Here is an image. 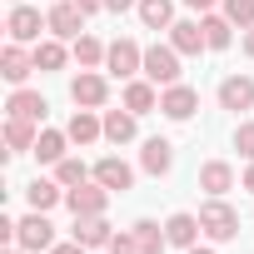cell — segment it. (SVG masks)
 <instances>
[{"label": "cell", "mask_w": 254, "mask_h": 254, "mask_svg": "<svg viewBox=\"0 0 254 254\" xmlns=\"http://www.w3.org/2000/svg\"><path fill=\"white\" fill-rule=\"evenodd\" d=\"M65 145H70V135H65V130H40V140H35V150H30V155H35L40 165H60V160H65Z\"/></svg>", "instance_id": "24"}, {"label": "cell", "mask_w": 254, "mask_h": 254, "mask_svg": "<svg viewBox=\"0 0 254 254\" xmlns=\"http://www.w3.org/2000/svg\"><path fill=\"white\" fill-rule=\"evenodd\" d=\"M105 254H140V239H135V229H130V234H115Z\"/></svg>", "instance_id": "33"}, {"label": "cell", "mask_w": 254, "mask_h": 254, "mask_svg": "<svg viewBox=\"0 0 254 254\" xmlns=\"http://www.w3.org/2000/svg\"><path fill=\"white\" fill-rule=\"evenodd\" d=\"M70 239H80L85 249H110V219L105 214H75V229H70Z\"/></svg>", "instance_id": "11"}, {"label": "cell", "mask_w": 254, "mask_h": 254, "mask_svg": "<svg viewBox=\"0 0 254 254\" xmlns=\"http://www.w3.org/2000/svg\"><path fill=\"white\" fill-rule=\"evenodd\" d=\"M95 180H100V185H105L110 194H125V190H130V185H135V170H130V165H125L120 155H105V160L95 165Z\"/></svg>", "instance_id": "14"}, {"label": "cell", "mask_w": 254, "mask_h": 254, "mask_svg": "<svg viewBox=\"0 0 254 254\" xmlns=\"http://www.w3.org/2000/svg\"><path fill=\"white\" fill-rule=\"evenodd\" d=\"M60 199H65V185H60V180H30V185H25V204L40 209V214L55 209Z\"/></svg>", "instance_id": "22"}, {"label": "cell", "mask_w": 254, "mask_h": 254, "mask_svg": "<svg viewBox=\"0 0 254 254\" xmlns=\"http://www.w3.org/2000/svg\"><path fill=\"white\" fill-rule=\"evenodd\" d=\"M219 5H224V15H229L234 30H249L254 25V0H219Z\"/></svg>", "instance_id": "31"}, {"label": "cell", "mask_w": 254, "mask_h": 254, "mask_svg": "<svg viewBox=\"0 0 254 254\" xmlns=\"http://www.w3.org/2000/svg\"><path fill=\"white\" fill-rule=\"evenodd\" d=\"M65 135H70L75 145H95V140L105 135V120H100L95 110H75V115H70V125H65Z\"/></svg>", "instance_id": "19"}, {"label": "cell", "mask_w": 254, "mask_h": 254, "mask_svg": "<svg viewBox=\"0 0 254 254\" xmlns=\"http://www.w3.org/2000/svg\"><path fill=\"white\" fill-rule=\"evenodd\" d=\"M185 5H190V10H204V15H209V10L219 5V0H185Z\"/></svg>", "instance_id": "36"}, {"label": "cell", "mask_w": 254, "mask_h": 254, "mask_svg": "<svg viewBox=\"0 0 254 254\" xmlns=\"http://www.w3.org/2000/svg\"><path fill=\"white\" fill-rule=\"evenodd\" d=\"M55 180H60L65 190H75V185H85V180H95V170H85V160H70V155H65V160L55 165Z\"/></svg>", "instance_id": "30"}, {"label": "cell", "mask_w": 254, "mask_h": 254, "mask_svg": "<svg viewBox=\"0 0 254 254\" xmlns=\"http://www.w3.org/2000/svg\"><path fill=\"white\" fill-rule=\"evenodd\" d=\"M75 5H80L85 15H95V10H105V0H75Z\"/></svg>", "instance_id": "37"}, {"label": "cell", "mask_w": 254, "mask_h": 254, "mask_svg": "<svg viewBox=\"0 0 254 254\" xmlns=\"http://www.w3.org/2000/svg\"><path fill=\"white\" fill-rule=\"evenodd\" d=\"M10 5H20V0H10Z\"/></svg>", "instance_id": "42"}, {"label": "cell", "mask_w": 254, "mask_h": 254, "mask_svg": "<svg viewBox=\"0 0 254 254\" xmlns=\"http://www.w3.org/2000/svg\"><path fill=\"white\" fill-rule=\"evenodd\" d=\"M35 140H40V130H35V120H5V155H25V150H35Z\"/></svg>", "instance_id": "21"}, {"label": "cell", "mask_w": 254, "mask_h": 254, "mask_svg": "<svg viewBox=\"0 0 254 254\" xmlns=\"http://www.w3.org/2000/svg\"><path fill=\"white\" fill-rule=\"evenodd\" d=\"M30 70H35V55H25V45H5V50H0V75H5L10 85H25L30 80Z\"/></svg>", "instance_id": "16"}, {"label": "cell", "mask_w": 254, "mask_h": 254, "mask_svg": "<svg viewBox=\"0 0 254 254\" xmlns=\"http://www.w3.org/2000/svg\"><path fill=\"white\" fill-rule=\"evenodd\" d=\"M15 244H20L25 254H50V249H55V224H50L40 209H30V214L15 224Z\"/></svg>", "instance_id": "2"}, {"label": "cell", "mask_w": 254, "mask_h": 254, "mask_svg": "<svg viewBox=\"0 0 254 254\" xmlns=\"http://www.w3.org/2000/svg\"><path fill=\"white\" fill-rule=\"evenodd\" d=\"M199 25H204V40H209V50H229V40H234V25H229V15H214V10H209Z\"/></svg>", "instance_id": "27"}, {"label": "cell", "mask_w": 254, "mask_h": 254, "mask_svg": "<svg viewBox=\"0 0 254 254\" xmlns=\"http://www.w3.org/2000/svg\"><path fill=\"white\" fill-rule=\"evenodd\" d=\"M170 45H175L180 55H199V50H209L199 20H175V25H170Z\"/></svg>", "instance_id": "17"}, {"label": "cell", "mask_w": 254, "mask_h": 254, "mask_svg": "<svg viewBox=\"0 0 254 254\" xmlns=\"http://www.w3.org/2000/svg\"><path fill=\"white\" fill-rule=\"evenodd\" d=\"M125 110H135V115L160 110V90H155V80H125Z\"/></svg>", "instance_id": "20"}, {"label": "cell", "mask_w": 254, "mask_h": 254, "mask_svg": "<svg viewBox=\"0 0 254 254\" xmlns=\"http://www.w3.org/2000/svg\"><path fill=\"white\" fill-rule=\"evenodd\" d=\"M219 110H254V75H224L219 80Z\"/></svg>", "instance_id": "10"}, {"label": "cell", "mask_w": 254, "mask_h": 254, "mask_svg": "<svg viewBox=\"0 0 254 254\" xmlns=\"http://www.w3.org/2000/svg\"><path fill=\"white\" fill-rule=\"evenodd\" d=\"M105 70H110L115 80H135V75L145 70V50H140L135 40H125V35H120V40L105 50Z\"/></svg>", "instance_id": "4"}, {"label": "cell", "mask_w": 254, "mask_h": 254, "mask_svg": "<svg viewBox=\"0 0 254 254\" xmlns=\"http://www.w3.org/2000/svg\"><path fill=\"white\" fill-rule=\"evenodd\" d=\"M199 110V90H190V85H165L160 90V115L165 120H190Z\"/></svg>", "instance_id": "9"}, {"label": "cell", "mask_w": 254, "mask_h": 254, "mask_svg": "<svg viewBox=\"0 0 254 254\" xmlns=\"http://www.w3.org/2000/svg\"><path fill=\"white\" fill-rule=\"evenodd\" d=\"M135 120H140L135 110H105V140H110V145H125V140H135V130H140Z\"/></svg>", "instance_id": "23"}, {"label": "cell", "mask_w": 254, "mask_h": 254, "mask_svg": "<svg viewBox=\"0 0 254 254\" xmlns=\"http://www.w3.org/2000/svg\"><path fill=\"white\" fill-rule=\"evenodd\" d=\"M185 254H214V249H199V244H194V249H185Z\"/></svg>", "instance_id": "40"}, {"label": "cell", "mask_w": 254, "mask_h": 254, "mask_svg": "<svg viewBox=\"0 0 254 254\" xmlns=\"http://www.w3.org/2000/svg\"><path fill=\"white\" fill-rule=\"evenodd\" d=\"M135 239H140V254H160L170 244L165 224H155V219H135Z\"/></svg>", "instance_id": "29"}, {"label": "cell", "mask_w": 254, "mask_h": 254, "mask_svg": "<svg viewBox=\"0 0 254 254\" xmlns=\"http://www.w3.org/2000/svg\"><path fill=\"white\" fill-rule=\"evenodd\" d=\"M5 30H10V40H15V45H40V30H50V25L40 20V10H35V5H15V10H10V20H5Z\"/></svg>", "instance_id": "6"}, {"label": "cell", "mask_w": 254, "mask_h": 254, "mask_svg": "<svg viewBox=\"0 0 254 254\" xmlns=\"http://www.w3.org/2000/svg\"><path fill=\"white\" fill-rule=\"evenodd\" d=\"M45 25H50L55 40H80L85 35V10L75 5V0H55L50 15H45Z\"/></svg>", "instance_id": "5"}, {"label": "cell", "mask_w": 254, "mask_h": 254, "mask_svg": "<svg viewBox=\"0 0 254 254\" xmlns=\"http://www.w3.org/2000/svg\"><path fill=\"white\" fill-rule=\"evenodd\" d=\"M110 15H125V10H140V0H105Z\"/></svg>", "instance_id": "34"}, {"label": "cell", "mask_w": 254, "mask_h": 254, "mask_svg": "<svg viewBox=\"0 0 254 254\" xmlns=\"http://www.w3.org/2000/svg\"><path fill=\"white\" fill-rule=\"evenodd\" d=\"M244 55H254V25L244 30Z\"/></svg>", "instance_id": "39"}, {"label": "cell", "mask_w": 254, "mask_h": 254, "mask_svg": "<svg viewBox=\"0 0 254 254\" xmlns=\"http://www.w3.org/2000/svg\"><path fill=\"white\" fill-rule=\"evenodd\" d=\"M70 100H75L80 110H100V105L110 100V85H105V75H95V70H80V75L70 80Z\"/></svg>", "instance_id": "7"}, {"label": "cell", "mask_w": 254, "mask_h": 254, "mask_svg": "<svg viewBox=\"0 0 254 254\" xmlns=\"http://www.w3.org/2000/svg\"><path fill=\"white\" fill-rule=\"evenodd\" d=\"M105 50H110V45H100L95 35H80V40L70 45V55L80 60V70H100V65H105Z\"/></svg>", "instance_id": "28"}, {"label": "cell", "mask_w": 254, "mask_h": 254, "mask_svg": "<svg viewBox=\"0 0 254 254\" xmlns=\"http://www.w3.org/2000/svg\"><path fill=\"white\" fill-rule=\"evenodd\" d=\"M65 204H70V214H105V204H110V190H105L100 180H85V185L65 190Z\"/></svg>", "instance_id": "8"}, {"label": "cell", "mask_w": 254, "mask_h": 254, "mask_svg": "<svg viewBox=\"0 0 254 254\" xmlns=\"http://www.w3.org/2000/svg\"><path fill=\"white\" fill-rule=\"evenodd\" d=\"M244 190L254 194V160H249V170H244Z\"/></svg>", "instance_id": "38"}, {"label": "cell", "mask_w": 254, "mask_h": 254, "mask_svg": "<svg viewBox=\"0 0 254 254\" xmlns=\"http://www.w3.org/2000/svg\"><path fill=\"white\" fill-rule=\"evenodd\" d=\"M50 254H90V249H85V244H80V239H70V244H55V249H50Z\"/></svg>", "instance_id": "35"}, {"label": "cell", "mask_w": 254, "mask_h": 254, "mask_svg": "<svg viewBox=\"0 0 254 254\" xmlns=\"http://www.w3.org/2000/svg\"><path fill=\"white\" fill-rule=\"evenodd\" d=\"M30 55H35V70H40V75H50V70H60V65H65V55H70V50H65V40H55V35H50V40H40Z\"/></svg>", "instance_id": "26"}, {"label": "cell", "mask_w": 254, "mask_h": 254, "mask_svg": "<svg viewBox=\"0 0 254 254\" xmlns=\"http://www.w3.org/2000/svg\"><path fill=\"white\" fill-rule=\"evenodd\" d=\"M199 190L214 194V199H224V194L234 190V165H229V160H204V165H199Z\"/></svg>", "instance_id": "13"}, {"label": "cell", "mask_w": 254, "mask_h": 254, "mask_svg": "<svg viewBox=\"0 0 254 254\" xmlns=\"http://www.w3.org/2000/svg\"><path fill=\"white\" fill-rule=\"evenodd\" d=\"M199 224H204V234H209L214 244L239 239V209H234V204H224V199H214V194L199 204Z\"/></svg>", "instance_id": "1"}, {"label": "cell", "mask_w": 254, "mask_h": 254, "mask_svg": "<svg viewBox=\"0 0 254 254\" xmlns=\"http://www.w3.org/2000/svg\"><path fill=\"white\" fill-rule=\"evenodd\" d=\"M234 150H239L244 160H254V120H244L239 130H234Z\"/></svg>", "instance_id": "32"}, {"label": "cell", "mask_w": 254, "mask_h": 254, "mask_svg": "<svg viewBox=\"0 0 254 254\" xmlns=\"http://www.w3.org/2000/svg\"><path fill=\"white\" fill-rule=\"evenodd\" d=\"M165 234H170V244H180V249H194V239L204 234V224H199V214H170L165 219Z\"/></svg>", "instance_id": "18"}, {"label": "cell", "mask_w": 254, "mask_h": 254, "mask_svg": "<svg viewBox=\"0 0 254 254\" xmlns=\"http://www.w3.org/2000/svg\"><path fill=\"white\" fill-rule=\"evenodd\" d=\"M10 254H25V249H20V244H15V249H10Z\"/></svg>", "instance_id": "41"}, {"label": "cell", "mask_w": 254, "mask_h": 254, "mask_svg": "<svg viewBox=\"0 0 254 254\" xmlns=\"http://www.w3.org/2000/svg\"><path fill=\"white\" fill-rule=\"evenodd\" d=\"M180 60H185V55H180L175 45H150V50H145V70H140V75H145V80H155L160 90H165V85H180Z\"/></svg>", "instance_id": "3"}, {"label": "cell", "mask_w": 254, "mask_h": 254, "mask_svg": "<svg viewBox=\"0 0 254 254\" xmlns=\"http://www.w3.org/2000/svg\"><path fill=\"white\" fill-rule=\"evenodd\" d=\"M140 25L145 30H170L175 25V0H140Z\"/></svg>", "instance_id": "25"}, {"label": "cell", "mask_w": 254, "mask_h": 254, "mask_svg": "<svg viewBox=\"0 0 254 254\" xmlns=\"http://www.w3.org/2000/svg\"><path fill=\"white\" fill-rule=\"evenodd\" d=\"M5 110H10L15 120H35V125H45V115H50L45 95H40V90H25V85H15V95L5 100Z\"/></svg>", "instance_id": "12"}, {"label": "cell", "mask_w": 254, "mask_h": 254, "mask_svg": "<svg viewBox=\"0 0 254 254\" xmlns=\"http://www.w3.org/2000/svg\"><path fill=\"white\" fill-rule=\"evenodd\" d=\"M140 170H145V175H155V180H160V175H170V170H175V145H170V140H160V135H155V140H145V150H140Z\"/></svg>", "instance_id": "15"}]
</instances>
